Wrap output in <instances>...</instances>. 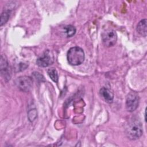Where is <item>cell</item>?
Segmentation results:
<instances>
[{
  "mask_svg": "<svg viewBox=\"0 0 147 147\" xmlns=\"http://www.w3.org/2000/svg\"><path fill=\"white\" fill-rule=\"evenodd\" d=\"M126 134L128 138L135 140L139 138L142 134V125L139 119L133 118L127 125L125 129Z\"/></svg>",
  "mask_w": 147,
  "mask_h": 147,
  "instance_id": "cell-1",
  "label": "cell"
},
{
  "mask_svg": "<svg viewBox=\"0 0 147 147\" xmlns=\"http://www.w3.org/2000/svg\"><path fill=\"white\" fill-rule=\"evenodd\" d=\"M85 58L84 52L81 48L74 47L71 48L67 54V59L69 64L78 65L83 63Z\"/></svg>",
  "mask_w": 147,
  "mask_h": 147,
  "instance_id": "cell-2",
  "label": "cell"
},
{
  "mask_svg": "<svg viewBox=\"0 0 147 147\" xmlns=\"http://www.w3.org/2000/svg\"><path fill=\"white\" fill-rule=\"evenodd\" d=\"M102 40L103 45L106 47L114 46L117 40V35L114 30L107 29L102 34Z\"/></svg>",
  "mask_w": 147,
  "mask_h": 147,
  "instance_id": "cell-3",
  "label": "cell"
},
{
  "mask_svg": "<svg viewBox=\"0 0 147 147\" xmlns=\"http://www.w3.org/2000/svg\"><path fill=\"white\" fill-rule=\"evenodd\" d=\"M15 84L21 91L28 92L32 87V79L26 76H20L16 80Z\"/></svg>",
  "mask_w": 147,
  "mask_h": 147,
  "instance_id": "cell-4",
  "label": "cell"
},
{
  "mask_svg": "<svg viewBox=\"0 0 147 147\" xmlns=\"http://www.w3.org/2000/svg\"><path fill=\"white\" fill-rule=\"evenodd\" d=\"M139 104V96L134 92H130L126 99V109L129 112H133L137 109Z\"/></svg>",
  "mask_w": 147,
  "mask_h": 147,
  "instance_id": "cell-5",
  "label": "cell"
},
{
  "mask_svg": "<svg viewBox=\"0 0 147 147\" xmlns=\"http://www.w3.org/2000/svg\"><path fill=\"white\" fill-rule=\"evenodd\" d=\"M0 71L1 76L6 82L9 81L11 76V71L6 56L2 55L0 61Z\"/></svg>",
  "mask_w": 147,
  "mask_h": 147,
  "instance_id": "cell-6",
  "label": "cell"
},
{
  "mask_svg": "<svg viewBox=\"0 0 147 147\" xmlns=\"http://www.w3.org/2000/svg\"><path fill=\"white\" fill-rule=\"evenodd\" d=\"M53 61L54 57L53 54L50 51L47 50L37 59L36 63L40 67H47L51 65Z\"/></svg>",
  "mask_w": 147,
  "mask_h": 147,
  "instance_id": "cell-7",
  "label": "cell"
},
{
  "mask_svg": "<svg viewBox=\"0 0 147 147\" xmlns=\"http://www.w3.org/2000/svg\"><path fill=\"white\" fill-rule=\"evenodd\" d=\"M101 97L105 100V102L109 103H111L113 101L114 95L113 93L107 88L102 87L99 91Z\"/></svg>",
  "mask_w": 147,
  "mask_h": 147,
  "instance_id": "cell-8",
  "label": "cell"
},
{
  "mask_svg": "<svg viewBox=\"0 0 147 147\" xmlns=\"http://www.w3.org/2000/svg\"><path fill=\"white\" fill-rule=\"evenodd\" d=\"M137 31L139 34L144 37L146 36V20L144 19L139 22L137 26Z\"/></svg>",
  "mask_w": 147,
  "mask_h": 147,
  "instance_id": "cell-9",
  "label": "cell"
},
{
  "mask_svg": "<svg viewBox=\"0 0 147 147\" xmlns=\"http://www.w3.org/2000/svg\"><path fill=\"white\" fill-rule=\"evenodd\" d=\"M10 15V10L7 9L3 11L1 15V21H0V25L2 26L3 25L5 24L6 22L8 21Z\"/></svg>",
  "mask_w": 147,
  "mask_h": 147,
  "instance_id": "cell-10",
  "label": "cell"
},
{
  "mask_svg": "<svg viewBox=\"0 0 147 147\" xmlns=\"http://www.w3.org/2000/svg\"><path fill=\"white\" fill-rule=\"evenodd\" d=\"M47 72H48V74L49 78L54 82L57 83L58 82L59 76H58L57 71H56V69L55 68H51L48 69Z\"/></svg>",
  "mask_w": 147,
  "mask_h": 147,
  "instance_id": "cell-11",
  "label": "cell"
},
{
  "mask_svg": "<svg viewBox=\"0 0 147 147\" xmlns=\"http://www.w3.org/2000/svg\"><path fill=\"white\" fill-rule=\"evenodd\" d=\"M65 33L67 34V37H72L76 33V29L72 25H67L64 27Z\"/></svg>",
  "mask_w": 147,
  "mask_h": 147,
  "instance_id": "cell-12",
  "label": "cell"
}]
</instances>
